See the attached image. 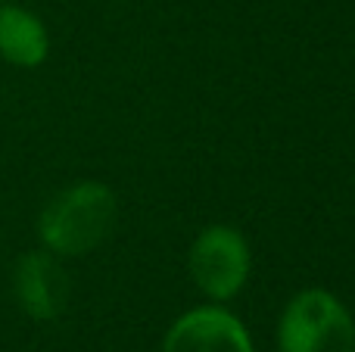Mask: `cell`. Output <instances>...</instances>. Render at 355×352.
Returning <instances> with one entry per match:
<instances>
[{
  "label": "cell",
  "mask_w": 355,
  "mask_h": 352,
  "mask_svg": "<svg viewBox=\"0 0 355 352\" xmlns=\"http://www.w3.org/2000/svg\"><path fill=\"white\" fill-rule=\"evenodd\" d=\"M162 352H252V340L237 315L218 306H200L168 328Z\"/></svg>",
  "instance_id": "obj_5"
},
{
  "label": "cell",
  "mask_w": 355,
  "mask_h": 352,
  "mask_svg": "<svg viewBox=\"0 0 355 352\" xmlns=\"http://www.w3.org/2000/svg\"><path fill=\"white\" fill-rule=\"evenodd\" d=\"M116 193L100 181H81L60 191L37 218L44 249L56 256H85L116 228Z\"/></svg>",
  "instance_id": "obj_1"
},
{
  "label": "cell",
  "mask_w": 355,
  "mask_h": 352,
  "mask_svg": "<svg viewBox=\"0 0 355 352\" xmlns=\"http://www.w3.org/2000/svg\"><path fill=\"white\" fill-rule=\"evenodd\" d=\"M281 352H355V322L327 290H302L287 303L277 324Z\"/></svg>",
  "instance_id": "obj_2"
},
{
  "label": "cell",
  "mask_w": 355,
  "mask_h": 352,
  "mask_svg": "<svg viewBox=\"0 0 355 352\" xmlns=\"http://www.w3.org/2000/svg\"><path fill=\"white\" fill-rule=\"evenodd\" d=\"M12 290L25 315L37 322H53L69 306V274L56 253L35 249L16 262L12 272Z\"/></svg>",
  "instance_id": "obj_4"
},
{
  "label": "cell",
  "mask_w": 355,
  "mask_h": 352,
  "mask_svg": "<svg viewBox=\"0 0 355 352\" xmlns=\"http://www.w3.org/2000/svg\"><path fill=\"white\" fill-rule=\"evenodd\" d=\"M193 284L209 299H231L250 278V247L243 234L227 225H212L193 240L187 256Z\"/></svg>",
  "instance_id": "obj_3"
},
{
  "label": "cell",
  "mask_w": 355,
  "mask_h": 352,
  "mask_svg": "<svg viewBox=\"0 0 355 352\" xmlns=\"http://www.w3.org/2000/svg\"><path fill=\"white\" fill-rule=\"evenodd\" d=\"M50 37L44 22L22 6H0V56L12 66L35 69L47 60Z\"/></svg>",
  "instance_id": "obj_6"
}]
</instances>
